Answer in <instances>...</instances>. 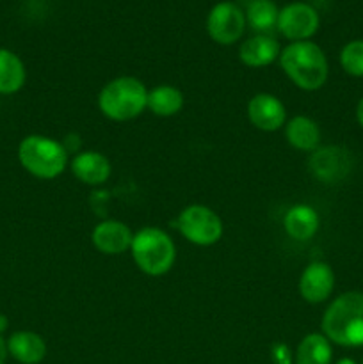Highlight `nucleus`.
I'll return each instance as SVG.
<instances>
[{
  "label": "nucleus",
  "instance_id": "f257e3e1",
  "mask_svg": "<svg viewBox=\"0 0 363 364\" xmlns=\"http://www.w3.org/2000/svg\"><path fill=\"white\" fill-rule=\"evenodd\" d=\"M320 327L331 343L345 348L363 347V291H345L333 299Z\"/></svg>",
  "mask_w": 363,
  "mask_h": 364
},
{
  "label": "nucleus",
  "instance_id": "f03ea898",
  "mask_svg": "<svg viewBox=\"0 0 363 364\" xmlns=\"http://www.w3.org/2000/svg\"><path fill=\"white\" fill-rule=\"evenodd\" d=\"M280 66L288 80L302 91H319L330 75L324 50L313 41H294L281 48Z\"/></svg>",
  "mask_w": 363,
  "mask_h": 364
},
{
  "label": "nucleus",
  "instance_id": "7ed1b4c3",
  "mask_svg": "<svg viewBox=\"0 0 363 364\" xmlns=\"http://www.w3.org/2000/svg\"><path fill=\"white\" fill-rule=\"evenodd\" d=\"M148 103V89L135 77H117L107 82L98 95V109L107 119L123 121L141 116Z\"/></svg>",
  "mask_w": 363,
  "mask_h": 364
},
{
  "label": "nucleus",
  "instance_id": "20e7f679",
  "mask_svg": "<svg viewBox=\"0 0 363 364\" xmlns=\"http://www.w3.org/2000/svg\"><path fill=\"white\" fill-rule=\"evenodd\" d=\"M130 252L137 269L152 277L169 272L177 259L173 238L157 226H144L134 233Z\"/></svg>",
  "mask_w": 363,
  "mask_h": 364
},
{
  "label": "nucleus",
  "instance_id": "39448f33",
  "mask_svg": "<svg viewBox=\"0 0 363 364\" xmlns=\"http://www.w3.org/2000/svg\"><path fill=\"white\" fill-rule=\"evenodd\" d=\"M20 166L39 180H53L68 167V149L59 141L46 135L32 134L18 144Z\"/></svg>",
  "mask_w": 363,
  "mask_h": 364
},
{
  "label": "nucleus",
  "instance_id": "423d86ee",
  "mask_svg": "<svg viewBox=\"0 0 363 364\" xmlns=\"http://www.w3.org/2000/svg\"><path fill=\"white\" fill-rule=\"evenodd\" d=\"M178 231L191 244L210 247L224 233V224L212 208L205 205H189L178 215Z\"/></svg>",
  "mask_w": 363,
  "mask_h": 364
},
{
  "label": "nucleus",
  "instance_id": "0eeeda50",
  "mask_svg": "<svg viewBox=\"0 0 363 364\" xmlns=\"http://www.w3.org/2000/svg\"><path fill=\"white\" fill-rule=\"evenodd\" d=\"M206 34L217 45H235L246 31V14L237 4L219 2L210 9L206 16Z\"/></svg>",
  "mask_w": 363,
  "mask_h": 364
},
{
  "label": "nucleus",
  "instance_id": "6e6552de",
  "mask_svg": "<svg viewBox=\"0 0 363 364\" xmlns=\"http://www.w3.org/2000/svg\"><path fill=\"white\" fill-rule=\"evenodd\" d=\"M352 169V156L342 146H319L308 159V171L322 183L335 185L349 176Z\"/></svg>",
  "mask_w": 363,
  "mask_h": 364
},
{
  "label": "nucleus",
  "instance_id": "1a4fd4ad",
  "mask_svg": "<svg viewBox=\"0 0 363 364\" xmlns=\"http://www.w3.org/2000/svg\"><path fill=\"white\" fill-rule=\"evenodd\" d=\"M320 16L315 7L305 2H292L280 9L278 14V31L283 38L294 41H310L319 31Z\"/></svg>",
  "mask_w": 363,
  "mask_h": 364
},
{
  "label": "nucleus",
  "instance_id": "9d476101",
  "mask_svg": "<svg viewBox=\"0 0 363 364\" xmlns=\"http://www.w3.org/2000/svg\"><path fill=\"white\" fill-rule=\"evenodd\" d=\"M246 114L249 123L260 132H278L287 121L283 102L270 92H258L251 96L246 107Z\"/></svg>",
  "mask_w": 363,
  "mask_h": 364
},
{
  "label": "nucleus",
  "instance_id": "9b49d317",
  "mask_svg": "<svg viewBox=\"0 0 363 364\" xmlns=\"http://www.w3.org/2000/svg\"><path fill=\"white\" fill-rule=\"evenodd\" d=\"M335 290V272L326 262H312L299 277V295L310 304H320Z\"/></svg>",
  "mask_w": 363,
  "mask_h": 364
},
{
  "label": "nucleus",
  "instance_id": "f8f14e48",
  "mask_svg": "<svg viewBox=\"0 0 363 364\" xmlns=\"http://www.w3.org/2000/svg\"><path fill=\"white\" fill-rule=\"evenodd\" d=\"M132 238H134V233L130 228L121 220L114 219L102 220L91 231V244L102 255L116 256L128 251L132 245Z\"/></svg>",
  "mask_w": 363,
  "mask_h": 364
},
{
  "label": "nucleus",
  "instance_id": "ddd939ff",
  "mask_svg": "<svg viewBox=\"0 0 363 364\" xmlns=\"http://www.w3.org/2000/svg\"><path fill=\"white\" fill-rule=\"evenodd\" d=\"M70 169L80 183L89 185V187L103 185L112 174L110 160L103 153L93 151V149L77 153L71 159Z\"/></svg>",
  "mask_w": 363,
  "mask_h": 364
},
{
  "label": "nucleus",
  "instance_id": "4468645a",
  "mask_svg": "<svg viewBox=\"0 0 363 364\" xmlns=\"http://www.w3.org/2000/svg\"><path fill=\"white\" fill-rule=\"evenodd\" d=\"M281 46L273 36L256 34L238 46V59L248 68H265L280 59Z\"/></svg>",
  "mask_w": 363,
  "mask_h": 364
},
{
  "label": "nucleus",
  "instance_id": "2eb2a0df",
  "mask_svg": "<svg viewBox=\"0 0 363 364\" xmlns=\"http://www.w3.org/2000/svg\"><path fill=\"white\" fill-rule=\"evenodd\" d=\"M6 343L7 354L20 364H39L46 355L45 340L32 331H16Z\"/></svg>",
  "mask_w": 363,
  "mask_h": 364
},
{
  "label": "nucleus",
  "instance_id": "dca6fc26",
  "mask_svg": "<svg viewBox=\"0 0 363 364\" xmlns=\"http://www.w3.org/2000/svg\"><path fill=\"white\" fill-rule=\"evenodd\" d=\"M320 226V217L317 210L310 205H295L285 213V233L299 242H306L315 237Z\"/></svg>",
  "mask_w": 363,
  "mask_h": 364
},
{
  "label": "nucleus",
  "instance_id": "f3484780",
  "mask_svg": "<svg viewBox=\"0 0 363 364\" xmlns=\"http://www.w3.org/2000/svg\"><path fill=\"white\" fill-rule=\"evenodd\" d=\"M285 139L298 151L312 153L320 146V128L312 117L294 116L285 124Z\"/></svg>",
  "mask_w": 363,
  "mask_h": 364
},
{
  "label": "nucleus",
  "instance_id": "a211bd4d",
  "mask_svg": "<svg viewBox=\"0 0 363 364\" xmlns=\"http://www.w3.org/2000/svg\"><path fill=\"white\" fill-rule=\"evenodd\" d=\"M146 109L159 117H173L184 109V92L171 84H160L148 89Z\"/></svg>",
  "mask_w": 363,
  "mask_h": 364
},
{
  "label": "nucleus",
  "instance_id": "6ab92c4d",
  "mask_svg": "<svg viewBox=\"0 0 363 364\" xmlns=\"http://www.w3.org/2000/svg\"><path fill=\"white\" fill-rule=\"evenodd\" d=\"M27 80V70L20 57L7 48H0V95H14Z\"/></svg>",
  "mask_w": 363,
  "mask_h": 364
},
{
  "label": "nucleus",
  "instance_id": "aec40b11",
  "mask_svg": "<svg viewBox=\"0 0 363 364\" xmlns=\"http://www.w3.org/2000/svg\"><path fill=\"white\" fill-rule=\"evenodd\" d=\"M333 348L331 341L322 333L306 334L298 345L294 363L295 364H331Z\"/></svg>",
  "mask_w": 363,
  "mask_h": 364
},
{
  "label": "nucleus",
  "instance_id": "412c9836",
  "mask_svg": "<svg viewBox=\"0 0 363 364\" xmlns=\"http://www.w3.org/2000/svg\"><path fill=\"white\" fill-rule=\"evenodd\" d=\"M246 14V25L256 31L258 34H267L278 25V9L273 0H253L249 2Z\"/></svg>",
  "mask_w": 363,
  "mask_h": 364
},
{
  "label": "nucleus",
  "instance_id": "4be33fe9",
  "mask_svg": "<svg viewBox=\"0 0 363 364\" xmlns=\"http://www.w3.org/2000/svg\"><path fill=\"white\" fill-rule=\"evenodd\" d=\"M340 66L351 77H363V39H352L340 50Z\"/></svg>",
  "mask_w": 363,
  "mask_h": 364
},
{
  "label": "nucleus",
  "instance_id": "5701e85b",
  "mask_svg": "<svg viewBox=\"0 0 363 364\" xmlns=\"http://www.w3.org/2000/svg\"><path fill=\"white\" fill-rule=\"evenodd\" d=\"M273 359L276 364H292V354L285 345H276L273 348Z\"/></svg>",
  "mask_w": 363,
  "mask_h": 364
},
{
  "label": "nucleus",
  "instance_id": "b1692460",
  "mask_svg": "<svg viewBox=\"0 0 363 364\" xmlns=\"http://www.w3.org/2000/svg\"><path fill=\"white\" fill-rule=\"evenodd\" d=\"M7 355H9L7 354V343L2 338V334H0V364H6Z\"/></svg>",
  "mask_w": 363,
  "mask_h": 364
},
{
  "label": "nucleus",
  "instance_id": "393cba45",
  "mask_svg": "<svg viewBox=\"0 0 363 364\" xmlns=\"http://www.w3.org/2000/svg\"><path fill=\"white\" fill-rule=\"evenodd\" d=\"M356 121H358L359 127L363 128V98L359 100L358 105H356Z\"/></svg>",
  "mask_w": 363,
  "mask_h": 364
},
{
  "label": "nucleus",
  "instance_id": "a878e982",
  "mask_svg": "<svg viewBox=\"0 0 363 364\" xmlns=\"http://www.w3.org/2000/svg\"><path fill=\"white\" fill-rule=\"evenodd\" d=\"M7 326H9V320H7L6 315H2V313H0V334L7 329Z\"/></svg>",
  "mask_w": 363,
  "mask_h": 364
},
{
  "label": "nucleus",
  "instance_id": "bb28decb",
  "mask_svg": "<svg viewBox=\"0 0 363 364\" xmlns=\"http://www.w3.org/2000/svg\"><path fill=\"white\" fill-rule=\"evenodd\" d=\"M337 364H356V361L351 358H342L340 361H337Z\"/></svg>",
  "mask_w": 363,
  "mask_h": 364
},
{
  "label": "nucleus",
  "instance_id": "cd10ccee",
  "mask_svg": "<svg viewBox=\"0 0 363 364\" xmlns=\"http://www.w3.org/2000/svg\"><path fill=\"white\" fill-rule=\"evenodd\" d=\"M362 364H363V361H362Z\"/></svg>",
  "mask_w": 363,
  "mask_h": 364
}]
</instances>
